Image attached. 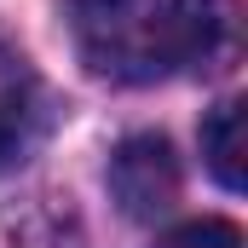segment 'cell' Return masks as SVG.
Returning a JSON list of instances; mask_svg holds the SVG:
<instances>
[{"instance_id":"obj_1","label":"cell","mask_w":248,"mask_h":248,"mask_svg":"<svg viewBox=\"0 0 248 248\" xmlns=\"http://www.w3.org/2000/svg\"><path fill=\"white\" fill-rule=\"evenodd\" d=\"M69 35L81 63L104 81L150 87L173 75V0H75Z\"/></svg>"},{"instance_id":"obj_3","label":"cell","mask_w":248,"mask_h":248,"mask_svg":"<svg viewBox=\"0 0 248 248\" xmlns=\"http://www.w3.org/2000/svg\"><path fill=\"white\" fill-rule=\"evenodd\" d=\"M243 58V0H173V69L225 75Z\"/></svg>"},{"instance_id":"obj_5","label":"cell","mask_w":248,"mask_h":248,"mask_svg":"<svg viewBox=\"0 0 248 248\" xmlns=\"http://www.w3.org/2000/svg\"><path fill=\"white\" fill-rule=\"evenodd\" d=\"M202 156H208V173L225 190H243V104L225 98L208 110L202 122Z\"/></svg>"},{"instance_id":"obj_6","label":"cell","mask_w":248,"mask_h":248,"mask_svg":"<svg viewBox=\"0 0 248 248\" xmlns=\"http://www.w3.org/2000/svg\"><path fill=\"white\" fill-rule=\"evenodd\" d=\"M156 248H243V231L231 219H190V225H173L168 237H156Z\"/></svg>"},{"instance_id":"obj_4","label":"cell","mask_w":248,"mask_h":248,"mask_svg":"<svg viewBox=\"0 0 248 248\" xmlns=\"http://www.w3.org/2000/svg\"><path fill=\"white\" fill-rule=\"evenodd\" d=\"M35 133V75L12 46H0V168L23 156Z\"/></svg>"},{"instance_id":"obj_2","label":"cell","mask_w":248,"mask_h":248,"mask_svg":"<svg viewBox=\"0 0 248 248\" xmlns=\"http://www.w3.org/2000/svg\"><path fill=\"white\" fill-rule=\"evenodd\" d=\"M110 196L127 219H162L179 202V156L162 133H133L110 156Z\"/></svg>"}]
</instances>
